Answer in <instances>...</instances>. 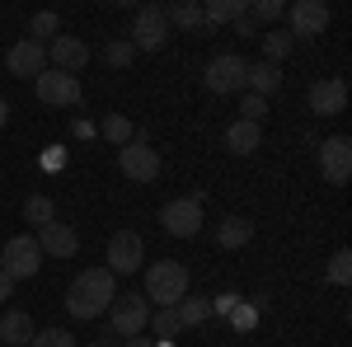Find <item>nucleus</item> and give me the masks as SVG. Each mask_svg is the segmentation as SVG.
Instances as JSON below:
<instances>
[{
    "instance_id": "obj_1",
    "label": "nucleus",
    "mask_w": 352,
    "mask_h": 347,
    "mask_svg": "<svg viewBox=\"0 0 352 347\" xmlns=\"http://www.w3.org/2000/svg\"><path fill=\"white\" fill-rule=\"evenodd\" d=\"M113 295H118V277L109 267H85L80 277L66 287V310L76 320H99L113 305Z\"/></svg>"
},
{
    "instance_id": "obj_2",
    "label": "nucleus",
    "mask_w": 352,
    "mask_h": 347,
    "mask_svg": "<svg viewBox=\"0 0 352 347\" xmlns=\"http://www.w3.org/2000/svg\"><path fill=\"white\" fill-rule=\"evenodd\" d=\"M188 295V267L164 258V263H151L146 267V300L160 305V310H174L179 300Z\"/></svg>"
},
{
    "instance_id": "obj_3",
    "label": "nucleus",
    "mask_w": 352,
    "mask_h": 347,
    "mask_svg": "<svg viewBox=\"0 0 352 347\" xmlns=\"http://www.w3.org/2000/svg\"><path fill=\"white\" fill-rule=\"evenodd\" d=\"M109 324L118 338H141L146 328H151V300L146 295H113L109 305Z\"/></svg>"
},
{
    "instance_id": "obj_4",
    "label": "nucleus",
    "mask_w": 352,
    "mask_h": 347,
    "mask_svg": "<svg viewBox=\"0 0 352 347\" xmlns=\"http://www.w3.org/2000/svg\"><path fill=\"white\" fill-rule=\"evenodd\" d=\"M132 52H160L169 43V19H164V5H141L132 19Z\"/></svg>"
},
{
    "instance_id": "obj_5",
    "label": "nucleus",
    "mask_w": 352,
    "mask_h": 347,
    "mask_svg": "<svg viewBox=\"0 0 352 347\" xmlns=\"http://www.w3.org/2000/svg\"><path fill=\"white\" fill-rule=\"evenodd\" d=\"M38 267H43V249H38L33 235L5 240V249H0V272H5L10 282H24V277H33Z\"/></svg>"
},
{
    "instance_id": "obj_6",
    "label": "nucleus",
    "mask_w": 352,
    "mask_h": 347,
    "mask_svg": "<svg viewBox=\"0 0 352 347\" xmlns=\"http://www.w3.org/2000/svg\"><path fill=\"white\" fill-rule=\"evenodd\" d=\"M118 169H122L127 179H136V183H151V179H160V155L151 150L146 132H136L127 146H118Z\"/></svg>"
},
{
    "instance_id": "obj_7",
    "label": "nucleus",
    "mask_w": 352,
    "mask_h": 347,
    "mask_svg": "<svg viewBox=\"0 0 352 347\" xmlns=\"http://www.w3.org/2000/svg\"><path fill=\"white\" fill-rule=\"evenodd\" d=\"M160 225L169 235H179V240H192L202 230V197H174V202H164Z\"/></svg>"
},
{
    "instance_id": "obj_8",
    "label": "nucleus",
    "mask_w": 352,
    "mask_h": 347,
    "mask_svg": "<svg viewBox=\"0 0 352 347\" xmlns=\"http://www.w3.org/2000/svg\"><path fill=\"white\" fill-rule=\"evenodd\" d=\"M33 89H38V99H43V104H52V108H71V104H80V94H85L76 76L52 71V66H47V71L33 80Z\"/></svg>"
},
{
    "instance_id": "obj_9",
    "label": "nucleus",
    "mask_w": 352,
    "mask_h": 347,
    "mask_svg": "<svg viewBox=\"0 0 352 347\" xmlns=\"http://www.w3.org/2000/svg\"><path fill=\"white\" fill-rule=\"evenodd\" d=\"M141 258H146V244H141L136 230H118L109 240V272L113 277H132L136 267H141Z\"/></svg>"
},
{
    "instance_id": "obj_10",
    "label": "nucleus",
    "mask_w": 352,
    "mask_h": 347,
    "mask_svg": "<svg viewBox=\"0 0 352 347\" xmlns=\"http://www.w3.org/2000/svg\"><path fill=\"white\" fill-rule=\"evenodd\" d=\"M320 174L333 188H343L352 179V141L348 136H329L324 146H320Z\"/></svg>"
},
{
    "instance_id": "obj_11",
    "label": "nucleus",
    "mask_w": 352,
    "mask_h": 347,
    "mask_svg": "<svg viewBox=\"0 0 352 347\" xmlns=\"http://www.w3.org/2000/svg\"><path fill=\"white\" fill-rule=\"evenodd\" d=\"M244 56H235V52H221V56H212L207 61V89L212 94H235V89H244Z\"/></svg>"
},
{
    "instance_id": "obj_12",
    "label": "nucleus",
    "mask_w": 352,
    "mask_h": 347,
    "mask_svg": "<svg viewBox=\"0 0 352 347\" xmlns=\"http://www.w3.org/2000/svg\"><path fill=\"white\" fill-rule=\"evenodd\" d=\"M287 24H292V38H315L329 28V5L324 0H296L287 10Z\"/></svg>"
},
{
    "instance_id": "obj_13",
    "label": "nucleus",
    "mask_w": 352,
    "mask_h": 347,
    "mask_svg": "<svg viewBox=\"0 0 352 347\" xmlns=\"http://www.w3.org/2000/svg\"><path fill=\"white\" fill-rule=\"evenodd\" d=\"M38 249H43V258L52 254V258H76V249H80V235H76V225H66V221H52V225H43L38 235Z\"/></svg>"
},
{
    "instance_id": "obj_14",
    "label": "nucleus",
    "mask_w": 352,
    "mask_h": 347,
    "mask_svg": "<svg viewBox=\"0 0 352 347\" xmlns=\"http://www.w3.org/2000/svg\"><path fill=\"white\" fill-rule=\"evenodd\" d=\"M5 66H10V76H19V80H24V76H33V80H38V76L47 71V47L24 38V43H14V47H10Z\"/></svg>"
},
{
    "instance_id": "obj_15",
    "label": "nucleus",
    "mask_w": 352,
    "mask_h": 347,
    "mask_svg": "<svg viewBox=\"0 0 352 347\" xmlns=\"http://www.w3.org/2000/svg\"><path fill=\"white\" fill-rule=\"evenodd\" d=\"M47 61H52V71H66V76H76L89 66V47H85L80 38H52V47H47Z\"/></svg>"
},
{
    "instance_id": "obj_16",
    "label": "nucleus",
    "mask_w": 352,
    "mask_h": 347,
    "mask_svg": "<svg viewBox=\"0 0 352 347\" xmlns=\"http://www.w3.org/2000/svg\"><path fill=\"white\" fill-rule=\"evenodd\" d=\"M348 108V85L343 80H315L310 85V113L320 117H338Z\"/></svg>"
},
{
    "instance_id": "obj_17",
    "label": "nucleus",
    "mask_w": 352,
    "mask_h": 347,
    "mask_svg": "<svg viewBox=\"0 0 352 347\" xmlns=\"http://www.w3.org/2000/svg\"><path fill=\"white\" fill-rule=\"evenodd\" d=\"M33 333H38V328H33V320H28L24 310H5V315H0V343L5 347H28Z\"/></svg>"
},
{
    "instance_id": "obj_18",
    "label": "nucleus",
    "mask_w": 352,
    "mask_h": 347,
    "mask_svg": "<svg viewBox=\"0 0 352 347\" xmlns=\"http://www.w3.org/2000/svg\"><path fill=\"white\" fill-rule=\"evenodd\" d=\"M244 85H249V94L268 99L272 89L282 85V66H272V61H249V66H244Z\"/></svg>"
},
{
    "instance_id": "obj_19",
    "label": "nucleus",
    "mask_w": 352,
    "mask_h": 347,
    "mask_svg": "<svg viewBox=\"0 0 352 347\" xmlns=\"http://www.w3.org/2000/svg\"><path fill=\"white\" fill-rule=\"evenodd\" d=\"M258 146H263V127H258V122H230V127H226V150H235V155H254V150H258Z\"/></svg>"
},
{
    "instance_id": "obj_20",
    "label": "nucleus",
    "mask_w": 352,
    "mask_h": 347,
    "mask_svg": "<svg viewBox=\"0 0 352 347\" xmlns=\"http://www.w3.org/2000/svg\"><path fill=\"white\" fill-rule=\"evenodd\" d=\"M244 14H249V0H212V5H202V28L235 24Z\"/></svg>"
},
{
    "instance_id": "obj_21",
    "label": "nucleus",
    "mask_w": 352,
    "mask_h": 347,
    "mask_svg": "<svg viewBox=\"0 0 352 347\" xmlns=\"http://www.w3.org/2000/svg\"><path fill=\"white\" fill-rule=\"evenodd\" d=\"M249 235H254V225H249L244 216H226V221L217 225V244L221 249H244Z\"/></svg>"
},
{
    "instance_id": "obj_22",
    "label": "nucleus",
    "mask_w": 352,
    "mask_h": 347,
    "mask_svg": "<svg viewBox=\"0 0 352 347\" xmlns=\"http://www.w3.org/2000/svg\"><path fill=\"white\" fill-rule=\"evenodd\" d=\"M174 315H179L184 328H197V324H207V315H212V300H207V295H184V300L174 305Z\"/></svg>"
},
{
    "instance_id": "obj_23",
    "label": "nucleus",
    "mask_w": 352,
    "mask_h": 347,
    "mask_svg": "<svg viewBox=\"0 0 352 347\" xmlns=\"http://www.w3.org/2000/svg\"><path fill=\"white\" fill-rule=\"evenodd\" d=\"M24 221H28V225H38V230H43V225H52V221H56L52 197H47V192H33V197H24Z\"/></svg>"
},
{
    "instance_id": "obj_24",
    "label": "nucleus",
    "mask_w": 352,
    "mask_h": 347,
    "mask_svg": "<svg viewBox=\"0 0 352 347\" xmlns=\"http://www.w3.org/2000/svg\"><path fill=\"white\" fill-rule=\"evenodd\" d=\"M164 19H169V24L174 28H202V5H192V0H179V5H169V10H164Z\"/></svg>"
},
{
    "instance_id": "obj_25",
    "label": "nucleus",
    "mask_w": 352,
    "mask_h": 347,
    "mask_svg": "<svg viewBox=\"0 0 352 347\" xmlns=\"http://www.w3.org/2000/svg\"><path fill=\"white\" fill-rule=\"evenodd\" d=\"M151 333H155V343H169V338L184 333V324H179L174 310H151Z\"/></svg>"
},
{
    "instance_id": "obj_26",
    "label": "nucleus",
    "mask_w": 352,
    "mask_h": 347,
    "mask_svg": "<svg viewBox=\"0 0 352 347\" xmlns=\"http://www.w3.org/2000/svg\"><path fill=\"white\" fill-rule=\"evenodd\" d=\"M258 38H263V61H272V66L292 52V33H287V28H277V33H258Z\"/></svg>"
},
{
    "instance_id": "obj_27",
    "label": "nucleus",
    "mask_w": 352,
    "mask_h": 347,
    "mask_svg": "<svg viewBox=\"0 0 352 347\" xmlns=\"http://www.w3.org/2000/svg\"><path fill=\"white\" fill-rule=\"evenodd\" d=\"M38 38H61V19H56L52 10H43V14L28 19V43H38Z\"/></svg>"
},
{
    "instance_id": "obj_28",
    "label": "nucleus",
    "mask_w": 352,
    "mask_h": 347,
    "mask_svg": "<svg viewBox=\"0 0 352 347\" xmlns=\"http://www.w3.org/2000/svg\"><path fill=\"white\" fill-rule=\"evenodd\" d=\"M104 136H109L113 146H127V141L136 136L132 117H122V113H113V117H104Z\"/></svg>"
},
{
    "instance_id": "obj_29",
    "label": "nucleus",
    "mask_w": 352,
    "mask_h": 347,
    "mask_svg": "<svg viewBox=\"0 0 352 347\" xmlns=\"http://www.w3.org/2000/svg\"><path fill=\"white\" fill-rule=\"evenodd\" d=\"M329 282H333V287H348L352 282V254L348 249H338V254L329 258Z\"/></svg>"
},
{
    "instance_id": "obj_30",
    "label": "nucleus",
    "mask_w": 352,
    "mask_h": 347,
    "mask_svg": "<svg viewBox=\"0 0 352 347\" xmlns=\"http://www.w3.org/2000/svg\"><path fill=\"white\" fill-rule=\"evenodd\" d=\"M28 347H76V338H71L66 328H38Z\"/></svg>"
},
{
    "instance_id": "obj_31",
    "label": "nucleus",
    "mask_w": 352,
    "mask_h": 347,
    "mask_svg": "<svg viewBox=\"0 0 352 347\" xmlns=\"http://www.w3.org/2000/svg\"><path fill=\"white\" fill-rule=\"evenodd\" d=\"M132 43H127V38H118V43H109V47H104V61H109V66H118V71H122V66H132Z\"/></svg>"
},
{
    "instance_id": "obj_32",
    "label": "nucleus",
    "mask_w": 352,
    "mask_h": 347,
    "mask_svg": "<svg viewBox=\"0 0 352 347\" xmlns=\"http://www.w3.org/2000/svg\"><path fill=\"white\" fill-rule=\"evenodd\" d=\"M249 19H254V24H268V19H282V5H277V0H258V5H249Z\"/></svg>"
},
{
    "instance_id": "obj_33",
    "label": "nucleus",
    "mask_w": 352,
    "mask_h": 347,
    "mask_svg": "<svg viewBox=\"0 0 352 347\" xmlns=\"http://www.w3.org/2000/svg\"><path fill=\"white\" fill-rule=\"evenodd\" d=\"M244 122H263L268 117V99H258V94H244Z\"/></svg>"
},
{
    "instance_id": "obj_34",
    "label": "nucleus",
    "mask_w": 352,
    "mask_h": 347,
    "mask_svg": "<svg viewBox=\"0 0 352 347\" xmlns=\"http://www.w3.org/2000/svg\"><path fill=\"white\" fill-rule=\"evenodd\" d=\"M230 324H235V328L244 333V328H254V324H258V310H254V305H244V300H240V305L230 310Z\"/></svg>"
},
{
    "instance_id": "obj_35",
    "label": "nucleus",
    "mask_w": 352,
    "mask_h": 347,
    "mask_svg": "<svg viewBox=\"0 0 352 347\" xmlns=\"http://www.w3.org/2000/svg\"><path fill=\"white\" fill-rule=\"evenodd\" d=\"M235 305H240V295H235V291H226V295H217V300H212V310H221V315H230Z\"/></svg>"
},
{
    "instance_id": "obj_36",
    "label": "nucleus",
    "mask_w": 352,
    "mask_h": 347,
    "mask_svg": "<svg viewBox=\"0 0 352 347\" xmlns=\"http://www.w3.org/2000/svg\"><path fill=\"white\" fill-rule=\"evenodd\" d=\"M235 33H240V38H258V24L244 14V19H235Z\"/></svg>"
},
{
    "instance_id": "obj_37",
    "label": "nucleus",
    "mask_w": 352,
    "mask_h": 347,
    "mask_svg": "<svg viewBox=\"0 0 352 347\" xmlns=\"http://www.w3.org/2000/svg\"><path fill=\"white\" fill-rule=\"evenodd\" d=\"M122 347H155V338H122Z\"/></svg>"
},
{
    "instance_id": "obj_38",
    "label": "nucleus",
    "mask_w": 352,
    "mask_h": 347,
    "mask_svg": "<svg viewBox=\"0 0 352 347\" xmlns=\"http://www.w3.org/2000/svg\"><path fill=\"white\" fill-rule=\"evenodd\" d=\"M10 291H14V282H10V277L0 272V300H10Z\"/></svg>"
},
{
    "instance_id": "obj_39",
    "label": "nucleus",
    "mask_w": 352,
    "mask_h": 347,
    "mask_svg": "<svg viewBox=\"0 0 352 347\" xmlns=\"http://www.w3.org/2000/svg\"><path fill=\"white\" fill-rule=\"evenodd\" d=\"M5 122H10V104L0 99V127H5Z\"/></svg>"
},
{
    "instance_id": "obj_40",
    "label": "nucleus",
    "mask_w": 352,
    "mask_h": 347,
    "mask_svg": "<svg viewBox=\"0 0 352 347\" xmlns=\"http://www.w3.org/2000/svg\"><path fill=\"white\" fill-rule=\"evenodd\" d=\"M89 347H109V343H89Z\"/></svg>"
},
{
    "instance_id": "obj_41",
    "label": "nucleus",
    "mask_w": 352,
    "mask_h": 347,
    "mask_svg": "<svg viewBox=\"0 0 352 347\" xmlns=\"http://www.w3.org/2000/svg\"><path fill=\"white\" fill-rule=\"evenodd\" d=\"M155 347H174V343H155Z\"/></svg>"
}]
</instances>
